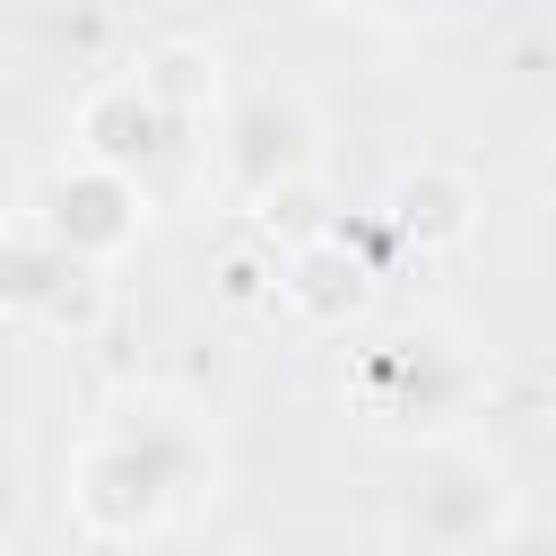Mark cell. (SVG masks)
<instances>
[{
    "label": "cell",
    "instance_id": "8fae6325",
    "mask_svg": "<svg viewBox=\"0 0 556 556\" xmlns=\"http://www.w3.org/2000/svg\"><path fill=\"white\" fill-rule=\"evenodd\" d=\"M486 556H556V521H530V513H521V521H513Z\"/></svg>",
    "mask_w": 556,
    "mask_h": 556
},
{
    "label": "cell",
    "instance_id": "30bf717a",
    "mask_svg": "<svg viewBox=\"0 0 556 556\" xmlns=\"http://www.w3.org/2000/svg\"><path fill=\"white\" fill-rule=\"evenodd\" d=\"M139 78H148V96L191 130V122H208L226 96H217V52L208 43H191V35H165V43H148L139 61H130Z\"/></svg>",
    "mask_w": 556,
    "mask_h": 556
},
{
    "label": "cell",
    "instance_id": "277c9868",
    "mask_svg": "<svg viewBox=\"0 0 556 556\" xmlns=\"http://www.w3.org/2000/svg\"><path fill=\"white\" fill-rule=\"evenodd\" d=\"M208 139H217V148H208V156H217V191L243 200V208H269V200L304 191L313 165H321V122H313V104L287 96V87H243V96H226Z\"/></svg>",
    "mask_w": 556,
    "mask_h": 556
},
{
    "label": "cell",
    "instance_id": "52a82bcc",
    "mask_svg": "<svg viewBox=\"0 0 556 556\" xmlns=\"http://www.w3.org/2000/svg\"><path fill=\"white\" fill-rule=\"evenodd\" d=\"M174 148H182V122L148 96L139 70H113V78H96V87L70 104V156H78V165H104V174L148 182Z\"/></svg>",
    "mask_w": 556,
    "mask_h": 556
},
{
    "label": "cell",
    "instance_id": "8992f818",
    "mask_svg": "<svg viewBox=\"0 0 556 556\" xmlns=\"http://www.w3.org/2000/svg\"><path fill=\"white\" fill-rule=\"evenodd\" d=\"M374 295H382V261H374V243L356 226H313L269 269V304L313 339H348L374 313Z\"/></svg>",
    "mask_w": 556,
    "mask_h": 556
},
{
    "label": "cell",
    "instance_id": "6da1fadb",
    "mask_svg": "<svg viewBox=\"0 0 556 556\" xmlns=\"http://www.w3.org/2000/svg\"><path fill=\"white\" fill-rule=\"evenodd\" d=\"M217 495V434L182 400H130L70 452V521L87 539H156Z\"/></svg>",
    "mask_w": 556,
    "mask_h": 556
},
{
    "label": "cell",
    "instance_id": "5b68a950",
    "mask_svg": "<svg viewBox=\"0 0 556 556\" xmlns=\"http://www.w3.org/2000/svg\"><path fill=\"white\" fill-rule=\"evenodd\" d=\"M148 182H130V174H104V165H78V156H61V165H43L35 182H26V208H17V226H35L43 243H61L70 261H87V269H104V261H122L139 235H148Z\"/></svg>",
    "mask_w": 556,
    "mask_h": 556
},
{
    "label": "cell",
    "instance_id": "7a4b0ae2",
    "mask_svg": "<svg viewBox=\"0 0 556 556\" xmlns=\"http://www.w3.org/2000/svg\"><path fill=\"white\" fill-rule=\"evenodd\" d=\"M486 382H495V365L460 321H391L348 348L339 400L382 443L434 452V443H460V426L486 408Z\"/></svg>",
    "mask_w": 556,
    "mask_h": 556
},
{
    "label": "cell",
    "instance_id": "9c48e42d",
    "mask_svg": "<svg viewBox=\"0 0 556 556\" xmlns=\"http://www.w3.org/2000/svg\"><path fill=\"white\" fill-rule=\"evenodd\" d=\"M486 217V182L452 156H408L391 165V182L374 191V226L400 243V252H460Z\"/></svg>",
    "mask_w": 556,
    "mask_h": 556
},
{
    "label": "cell",
    "instance_id": "3957f363",
    "mask_svg": "<svg viewBox=\"0 0 556 556\" xmlns=\"http://www.w3.org/2000/svg\"><path fill=\"white\" fill-rule=\"evenodd\" d=\"M513 521H521V504H513L504 460H486L469 443L417 452V469H408V486L391 504V539L408 556H486Z\"/></svg>",
    "mask_w": 556,
    "mask_h": 556
},
{
    "label": "cell",
    "instance_id": "ba28073f",
    "mask_svg": "<svg viewBox=\"0 0 556 556\" xmlns=\"http://www.w3.org/2000/svg\"><path fill=\"white\" fill-rule=\"evenodd\" d=\"M0 321H26V330H96L104 321V269L70 261L61 243H43L35 226H0Z\"/></svg>",
    "mask_w": 556,
    "mask_h": 556
}]
</instances>
